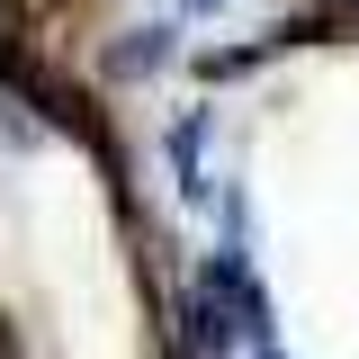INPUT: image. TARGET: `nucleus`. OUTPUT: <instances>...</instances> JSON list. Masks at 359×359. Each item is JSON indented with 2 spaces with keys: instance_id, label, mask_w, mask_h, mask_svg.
<instances>
[{
  "instance_id": "1",
  "label": "nucleus",
  "mask_w": 359,
  "mask_h": 359,
  "mask_svg": "<svg viewBox=\"0 0 359 359\" xmlns=\"http://www.w3.org/2000/svg\"><path fill=\"white\" fill-rule=\"evenodd\" d=\"M162 63H171V27H135L117 45V72H162Z\"/></svg>"
},
{
  "instance_id": "2",
  "label": "nucleus",
  "mask_w": 359,
  "mask_h": 359,
  "mask_svg": "<svg viewBox=\"0 0 359 359\" xmlns=\"http://www.w3.org/2000/svg\"><path fill=\"white\" fill-rule=\"evenodd\" d=\"M189 9H224V0H189Z\"/></svg>"
}]
</instances>
